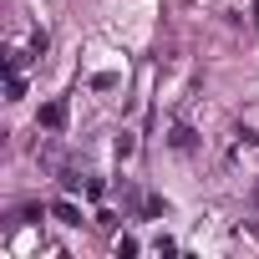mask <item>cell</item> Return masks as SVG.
<instances>
[{"label":"cell","instance_id":"2","mask_svg":"<svg viewBox=\"0 0 259 259\" xmlns=\"http://www.w3.org/2000/svg\"><path fill=\"white\" fill-rule=\"evenodd\" d=\"M51 213H56V219H61V224H81V208H76V203H56V208H51Z\"/></svg>","mask_w":259,"mask_h":259},{"label":"cell","instance_id":"4","mask_svg":"<svg viewBox=\"0 0 259 259\" xmlns=\"http://www.w3.org/2000/svg\"><path fill=\"white\" fill-rule=\"evenodd\" d=\"M173 148H193V133H188V127H173Z\"/></svg>","mask_w":259,"mask_h":259},{"label":"cell","instance_id":"1","mask_svg":"<svg viewBox=\"0 0 259 259\" xmlns=\"http://www.w3.org/2000/svg\"><path fill=\"white\" fill-rule=\"evenodd\" d=\"M41 127H51V133L66 127V102H46V107H41Z\"/></svg>","mask_w":259,"mask_h":259},{"label":"cell","instance_id":"3","mask_svg":"<svg viewBox=\"0 0 259 259\" xmlns=\"http://www.w3.org/2000/svg\"><path fill=\"white\" fill-rule=\"evenodd\" d=\"M117 254H122V259H133V254H138V239H127V234H122V239H117Z\"/></svg>","mask_w":259,"mask_h":259},{"label":"cell","instance_id":"5","mask_svg":"<svg viewBox=\"0 0 259 259\" xmlns=\"http://www.w3.org/2000/svg\"><path fill=\"white\" fill-rule=\"evenodd\" d=\"M254 26H259V0H254Z\"/></svg>","mask_w":259,"mask_h":259}]
</instances>
